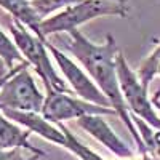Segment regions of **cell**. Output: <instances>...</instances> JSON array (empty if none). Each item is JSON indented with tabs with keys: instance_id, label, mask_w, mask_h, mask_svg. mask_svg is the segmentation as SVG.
I'll list each match as a JSON object with an SVG mask.
<instances>
[{
	"instance_id": "obj_1",
	"label": "cell",
	"mask_w": 160,
	"mask_h": 160,
	"mask_svg": "<svg viewBox=\"0 0 160 160\" xmlns=\"http://www.w3.org/2000/svg\"><path fill=\"white\" fill-rule=\"evenodd\" d=\"M68 42H66V48H68L74 58L83 64V68L93 77V82L98 85V88L104 93V96L109 99L111 108L117 112V115L122 118V122L127 125L128 131L135 138V142L138 146V151L144 155L146 146L144 141L139 135V131L131 118V114L125 104V99L120 91V83L117 77V55L120 53L115 38L112 35H108L102 43H93L80 32L78 29L71 31L68 34Z\"/></svg>"
},
{
	"instance_id": "obj_2",
	"label": "cell",
	"mask_w": 160,
	"mask_h": 160,
	"mask_svg": "<svg viewBox=\"0 0 160 160\" xmlns=\"http://www.w3.org/2000/svg\"><path fill=\"white\" fill-rule=\"evenodd\" d=\"M128 0H82L42 21L40 31L47 38L51 34H69L91 19L101 16H128ZM48 40V38H47Z\"/></svg>"
},
{
	"instance_id": "obj_3",
	"label": "cell",
	"mask_w": 160,
	"mask_h": 160,
	"mask_svg": "<svg viewBox=\"0 0 160 160\" xmlns=\"http://www.w3.org/2000/svg\"><path fill=\"white\" fill-rule=\"evenodd\" d=\"M8 29H10V34L13 37V42L18 47L24 61L31 68H34V71L42 78L45 90L47 91L68 93L69 95L71 90H68L66 82L58 75V72L55 71V66L51 64L47 42L40 40L35 34L29 32V29L26 26H22L21 22H18L16 19L8 22Z\"/></svg>"
},
{
	"instance_id": "obj_4",
	"label": "cell",
	"mask_w": 160,
	"mask_h": 160,
	"mask_svg": "<svg viewBox=\"0 0 160 160\" xmlns=\"http://www.w3.org/2000/svg\"><path fill=\"white\" fill-rule=\"evenodd\" d=\"M43 102L45 95L37 88L35 80L29 72V64H18L0 88V109L40 114Z\"/></svg>"
},
{
	"instance_id": "obj_5",
	"label": "cell",
	"mask_w": 160,
	"mask_h": 160,
	"mask_svg": "<svg viewBox=\"0 0 160 160\" xmlns=\"http://www.w3.org/2000/svg\"><path fill=\"white\" fill-rule=\"evenodd\" d=\"M115 62H117V77L120 83V91H122V96L125 99L130 114L133 112L148 125H151L154 130H160V117L157 115L152 101L148 98V90L141 85L138 74H135L130 69L122 51L117 55Z\"/></svg>"
},
{
	"instance_id": "obj_6",
	"label": "cell",
	"mask_w": 160,
	"mask_h": 160,
	"mask_svg": "<svg viewBox=\"0 0 160 160\" xmlns=\"http://www.w3.org/2000/svg\"><path fill=\"white\" fill-rule=\"evenodd\" d=\"M40 115L51 123H62L64 120H78L85 115H117V112L111 108H102L80 98L77 99L68 93L47 91Z\"/></svg>"
},
{
	"instance_id": "obj_7",
	"label": "cell",
	"mask_w": 160,
	"mask_h": 160,
	"mask_svg": "<svg viewBox=\"0 0 160 160\" xmlns=\"http://www.w3.org/2000/svg\"><path fill=\"white\" fill-rule=\"evenodd\" d=\"M47 48L51 53V56L55 58L56 64L59 66V69L64 74L66 80H68L69 85L72 87V91L80 99L93 102V104H98V106H102V108H111L109 99L104 96V93L98 88V85L93 82V80L80 69L68 55H64L59 48H56L53 43H50L48 40H47Z\"/></svg>"
},
{
	"instance_id": "obj_8",
	"label": "cell",
	"mask_w": 160,
	"mask_h": 160,
	"mask_svg": "<svg viewBox=\"0 0 160 160\" xmlns=\"http://www.w3.org/2000/svg\"><path fill=\"white\" fill-rule=\"evenodd\" d=\"M78 127L85 130L90 136H93L95 139H98L102 146H106L112 154H115L120 158H131L133 157V151L128 146L120 139L114 130L109 127V123L101 117V115H85L82 118L77 120Z\"/></svg>"
},
{
	"instance_id": "obj_9",
	"label": "cell",
	"mask_w": 160,
	"mask_h": 160,
	"mask_svg": "<svg viewBox=\"0 0 160 160\" xmlns=\"http://www.w3.org/2000/svg\"><path fill=\"white\" fill-rule=\"evenodd\" d=\"M31 131L22 130L21 125L10 120L2 111H0V149L11 151V149H26L35 154H45L42 149L35 148L29 142Z\"/></svg>"
},
{
	"instance_id": "obj_10",
	"label": "cell",
	"mask_w": 160,
	"mask_h": 160,
	"mask_svg": "<svg viewBox=\"0 0 160 160\" xmlns=\"http://www.w3.org/2000/svg\"><path fill=\"white\" fill-rule=\"evenodd\" d=\"M0 7L7 10L13 19H16L22 26H26L32 34H35L40 40L47 42V38L42 35L40 26H42V18L37 15V11L32 8L31 0H0Z\"/></svg>"
},
{
	"instance_id": "obj_11",
	"label": "cell",
	"mask_w": 160,
	"mask_h": 160,
	"mask_svg": "<svg viewBox=\"0 0 160 160\" xmlns=\"http://www.w3.org/2000/svg\"><path fill=\"white\" fill-rule=\"evenodd\" d=\"M0 59L5 62L8 71L15 69L18 64L26 62L22 55L18 50V47L15 45V42H13L2 29H0Z\"/></svg>"
},
{
	"instance_id": "obj_12",
	"label": "cell",
	"mask_w": 160,
	"mask_h": 160,
	"mask_svg": "<svg viewBox=\"0 0 160 160\" xmlns=\"http://www.w3.org/2000/svg\"><path fill=\"white\" fill-rule=\"evenodd\" d=\"M158 59H160V40H158V45L155 47V50L141 62L139 69H138V72H136L141 85H142L146 90H148V87L151 85V82H152L154 77H155V66H157Z\"/></svg>"
},
{
	"instance_id": "obj_13",
	"label": "cell",
	"mask_w": 160,
	"mask_h": 160,
	"mask_svg": "<svg viewBox=\"0 0 160 160\" xmlns=\"http://www.w3.org/2000/svg\"><path fill=\"white\" fill-rule=\"evenodd\" d=\"M78 2H82V0H31L32 8L37 11V15L42 19H47V16L53 11L64 10Z\"/></svg>"
},
{
	"instance_id": "obj_14",
	"label": "cell",
	"mask_w": 160,
	"mask_h": 160,
	"mask_svg": "<svg viewBox=\"0 0 160 160\" xmlns=\"http://www.w3.org/2000/svg\"><path fill=\"white\" fill-rule=\"evenodd\" d=\"M42 157H45V154H35L26 149H11V151L0 149V160H40Z\"/></svg>"
},
{
	"instance_id": "obj_15",
	"label": "cell",
	"mask_w": 160,
	"mask_h": 160,
	"mask_svg": "<svg viewBox=\"0 0 160 160\" xmlns=\"http://www.w3.org/2000/svg\"><path fill=\"white\" fill-rule=\"evenodd\" d=\"M151 101H152V104H154V108L160 111V91H157V93H155V95L152 96V99H151Z\"/></svg>"
},
{
	"instance_id": "obj_16",
	"label": "cell",
	"mask_w": 160,
	"mask_h": 160,
	"mask_svg": "<svg viewBox=\"0 0 160 160\" xmlns=\"http://www.w3.org/2000/svg\"><path fill=\"white\" fill-rule=\"evenodd\" d=\"M11 74H13V69H11V71H8V74H5L3 77H0V88H2V85H3V83L7 82V80L10 78V75H11Z\"/></svg>"
},
{
	"instance_id": "obj_17",
	"label": "cell",
	"mask_w": 160,
	"mask_h": 160,
	"mask_svg": "<svg viewBox=\"0 0 160 160\" xmlns=\"http://www.w3.org/2000/svg\"><path fill=\"white\" fill-rule=\"evenodd\" d=\"M5 68H7L5 62H3L2 59H0V77H3L5 74H8V72H5Z\"/></svg>"
},
{
	"instance_id": "obj_18",
	"label": "cell",
	"mask_w": 160,
	"mask_h": 160,
	"mask_svg": "<svg viewBox=\"0 0 160 160\" xmlns=\"http://www.w3.org/2000/svg\"><path fill=\"white\" fill-rule=\"evenodd\" d=\"M155 75H160V59H158V62L155 66Z\"/></svg>"
}]
</instances>
